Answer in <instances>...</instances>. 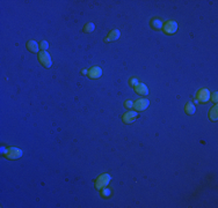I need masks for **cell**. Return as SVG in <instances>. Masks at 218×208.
Returning a JSON list of instances; mask_svg holds the SVG:
<instances>
[{
	"instance_id": "3957f363",
	"label": "cell",
	"mask_w": 218,
	"mask_h": 208,
	"mask_svg": "<svg viewBox=\"0 0 218 208\" xmlns=\"http://www.w3.org/2000/svg\"><path fill=\"white\" fill-rule=\"evenodd\" d=\"M176 30H178V23H176V21H173V20L167 21L162 26V31L166 35H174Z\"/></svg>"
},
{
	"instance_id": "7c38bea8",
	"label": "cell",
	"mask_w": 218,
	"mask_h": 208,
	"mask_svg": "<svg viewBox=\"0 0 218 208\" xmlns=\"http://www.w3.org/2000/svg\"><path fill=\"white\" fill-rule=\"evenodd\" d=\"M184 110H186V114H189V116H191V114H195V105L193 104L191 102H188L187 104H186V106H184Z\"/></svg>"
},
{
	"instance_id": "5bb4252c",
	"label": "cell",
	"mask_w": 218,
	"mask_h": 208,
	"mask_svg": "<svg viewBox=\"0 0 218 208\" xmlns=\"http://www.w3.org/2000/svg\"><path fill=\"white\" fill-rule=\"evenodd\" d=\"M209 118H210L211 120H217V118H218L217 105H215L212 109H210V111H209Z\"/></svg>"
},
{
	"instance_id": "6da1fadb",
	"label": "cell",
	"mask_w": 218,
	"mask_h": 208,
	"mask_svg": "<svg viewBox=\"0 0 218 208\" xmlns=\"http://www.w3.org/2000/svg\"><path fill=\"white\" fill-rule=\"evenodd\" d=\"M3 149V154L6 159L8 160H18L22 156V150L20 148H15V147H9V148H1Z\"/></svg>"
},
{
	"instance_id": "ba28073f",
	"label": "cell",
	"mask_w": 218,
	"mask_h": 208,
	"mask_svg": "<svg viewBox=\"0 0 218 208\" xmlns=\"http://www.w3.org/2000/svg\"><path fill=\"white\" fill-rule=\"evenodd\" d=\"M87 75L91 79H99L100 76L102 75V69L99 66H94V67H92L87 72Z\"/></svg>"
},
{
	"instance_id": "30bf717a",
	"label": "cell",
	"mask_w": 218,
	"mask_h": 208,
	"mask_svg": "<svg viewBox=\"0 0 218 208\" xmlns=\"http://www.w3.org/2000/svg\"><path fill=\"white\" fill-rule=\"evenodd\" d=\"M120 36H121V31H120L119 29H114V30H111L110 33H109V35L106 37L104 41L106 42H115V41L119 39Z\"/></svg>"
},
{
	"instance_id": "2e32d148",
	"label": "cell",
	"mask_w": 218,
	"mask_h": 208,
	"mask_svg": "<svg viewBox=\"0 0 218 208\" xmlns=\"http://www.w3.org/2000/svg\"><path fill=\"white\" fill-rule=\"evenodd\" d=\"M48 48H49V43L46 41H42L40 43V49H42V51H45Z\"/></svg>"
},
{
	"instance_id": "44dd1931",
	"label": "cell",
	"mask_w": 218,
	"mask_h": 208,
	"mask_svg": "<svg viewBox=\"0 0 218 208\" xmlns=\"http://www.w3.org/2000/svg\"><path fill=\"white\" fill-rule=\"evenodd\" d=\"M82 74H87V69H82Z\"/></svg>"
},
{
	"instance_id": "277c9868",
	"label": "cell",
	"mask_w": 218,
	"mask_h": 208,
	"mask_svg": "<svg viewBox=\"0 0 218 208\" xmlns=\"http://www.w3.org/2000/svg\"><path fill=\"white\" fill-rule=\"evenodd\" d=\"M38 60L46 68H50L51 65H52V60L50 58V54L46 51H41V52L38 53Z\"/></svg>"
},
{
	"instance_id": "8fae6325",
	"label": "cell",
	"mask_w": 218,
	"mask_h": 208,
	"mask_svg": "<svg viewBox=\"0 0 218 208\" xmlns=\"http://www.w3.org/2000/svg\"><path fill=\"white\" fill-rule=\"evenodd\" d=\"M27 49L33 53H37L38 50H40V46L35 41H29L27 43Z\"/></svg>"
},
{
	"instance_id": "e0dca14e",
	"label": "cell",
	"mask_w": 218,
	"mask_h": 208,
	"mask_svg": "<svg viewBox=\"0 0 218 208\" xmlns=\"http://www.w3.org/2000/svg\"><path fill=\"white\" fill-rule=\"evenodd\" d=\"M110 190H108V189H106V187H104V189H102V197L104 198H108L109 197V195H110Z\"/></svg>"
},
{
	"instance_id": "ffe728a7",
	"label": "cell",
	"mask_w": 218,
	"mask_h": 208,
	"mask_svg": "<svg viewBox=\"0 0 218 208\" xmlns=\"http://www.w3.org/2000/svg\"><path fill=\"white\" fill-rule=\"evenodd\" d=\"M214 102L217 103V93H214Z\"/></svg>"
},
{
	"instance_id": "d6986e66",
	"label": "cell",
	"mask_w": 218,
	"mask_h": 208,
	"mask_svg": "<svg viewBox=\"0 0 218 208\" xmlns=\"http://www.w3.org/2000/svg\"><path fill=\"white\" fill-rule=\"evenodd\" d=\"M129 83H130L131 87H135V86L138 83V81H137V79H136V78H131V79L129 80Z\"/></svg>"
},
{
	"instance_id": "7a4b0ae2",
	"label": "cell",
	"mask_w": 218,
	"mask_h": 208,
	"mask_svg": "<svg viewBox=\"0 0 218 208\" xmlns=\"http://www.w3.org/2000/svg\"><path fill=\"white\" fill-rule=\"evenodd\" d=\"M111 180V177L109 176L108 174H104V175H101V176H99V177L96 178V180H95V187L98 190H102L104 189V187H107L108 184L110 183Z\"/></svg>"
},
{
	"instance_id": "9a60e30c",
	"label": "cell",
	"mask_w": 218,
	"mask_h": 208,
	"mask_svg": "<svg viewBox=\"0 0 218 208\" xmlns=\"http://www.w3.org/2000/svg\"><path fill=\"white\" fill-rule=\"evenodd\" d=\"M94 29H95V26H94V23L89 22V23H87V24L84 27V33H92Z\"/></svg>"
},
{
	"instance_id": "8992f818",
	"label": "cell",
	"mask_w": 218,
	"mask_h": 208,
	"mask_svg": "<svg viewBox=\"0 0 218 208\" xmlns=\"http://www.w3.org/2000/svg\"><path fill=\"white\" fill-rule=\"evenodd\" d=\"M138 117V114L137 112H135V111H128L126 114H124L122 116V120L123 123H125V124H131V123H134L136 120V118Z\"/></svg>"
},
{
	"instance_id": "4fadbf2b",
	"label": "cell",
	"mask_w": 218,
	"mask_h": 208,
	"mask_svg": "<svg viewBox=\"0 0 218 208\" xmlns=\"http://www.w3.org/2000/svg\"><path fill=\"white\" fill-rule=\"evenodd\" d=\"M162 21H161L160 19H153L152 21H151V27H152L153 29H157V30H159V29H161L162 28Z\"/></svg>"
},
{
	"instance_id": "52a82bcc",
	"label": "cell",
	"mask_w": 218,
	"mask_h": 208,
	"mask_svg": "<svg viewBox=\"0 0 218 208\" xmlns=\"http://www.w3.org/2000/svg\"><path fill=\"white\" fill-rule=\"evenodd\" d=\"M149 105H150V102L145 99H137V101L134 103V108L137 110V111H143V110L147 109V108H149Z\"/></svg>"
},
{
	"instance_id": "9c48e42d",
	"label": "cell",
	"mask_w": 218,
	"mask_h": 208,
	"mask_svg": "<svg viewBox=\"0 0 218 208\" xmlns=\"http://www.w3.org/2000/svg\"><path fill=\"white\" fill-rule=\"evenodd\" d=\"M134 89L138 95H142V96H145V95L149 94V89H147V87H146L144 83L138 82L137 84L134 87Z\"/></svg>"
},
{
	"instance_id": "ac0fdd59",
	"label": "cell",
	"mask_w": 218,
	"mask_h": 208,
	"mask_svg": "<svg viewBox=\"0 0 218 208\" xmlns=\"http://www.w3.org/2000/svg\"><path fill=\"white\" fill-rule=\"evenodd\" d=\"M124 106H125L126 109H130V108L134 106V103H132V101L128 99V101H125V103H124Z\"/></svg>"
},
{
	"instance_id": "5b68a950",
	"label": "cell",
	"mask_w": 218,
	"mask_h": 208,
	"mask_svg": "<svg viewBox=\"0 0 218 208\" xmlns=\"http://www.w3.org/2000/svg\"><path fill=\"white\" fill-rule=\"evenodd\" d=\"M196 97H197V101H199V102L205 103L210 99V91L208 90V89H199V90L197 91Z\"/></svg>"
}]
</instances>
